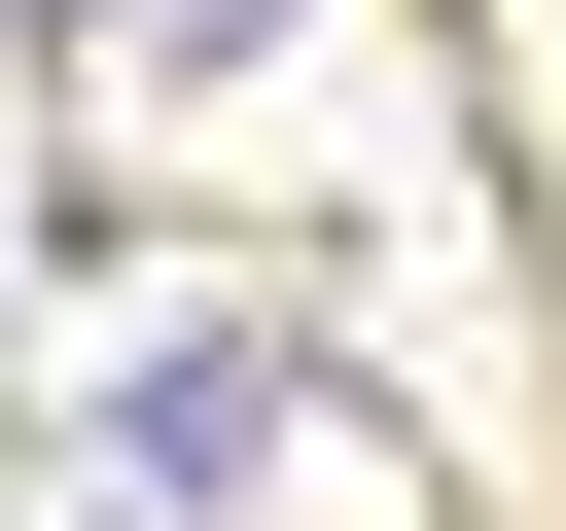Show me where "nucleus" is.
<instances>
[{
  "mask_svg": "<svg viewBox=\"0 0 566 531\" xmlns=\"http://www.w3.org/2000/svg\"><path fill=\"white\" fill-rule=\"evenodd\" d=\"M283 460H354L318 354H142V389H106V531H248Z\"/></svg>",
  "mask_w": 566,
  "mask_h": 531,
  "instance_id": "obj_1",
  "label": "nucleus"
},
{
  "mask_svg": "<svg viewBox=\"0 0 566 531\" xmlns=\"http://www.w3.org/2000/svg\"><path fill=\"white\" fill-rule=\"evenodd\" d=\"M283 0H71V71H248Z\"/></svg>",
  "mask_w": 566,
  "mask_h": 531,
  "instance_id": "obj_2",
  "label": "nucleus"
}]
</instances>
